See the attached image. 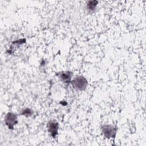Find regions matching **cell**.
I'll list each match as a JSON object with an SVG mask.
<instances>
[{"label":"cell","instance_id":"cell-1","mask_svg":"<svg viewBox=\"0 0 146 146\" xmlns=\"http://www.w3.org/2000/svg\"><path fill=\"white\" fill-rule=\"evenodd\" d=\"M71 83L74 88L79 91L85 90L88 85L87 80L82 75L76 76L74 79L71 82Z\"/></svg>","mask_w":146,"mask_h":146},{"label":"cell","instance_id":"cell-2","mask_svg":"<svg viewBox=\"0 0 146 146\" xmlns=\"http://www.w3.org/2000/svg\"><path fill=\"white\" fill-rule=\"evenodd\" d=\"M117 127L110 124H103L101 125V130L103 135L106 138H114L117 132Z\"/></svg>","mask_w":146,"mask_h":146},{"label":"cell","instance_id":"cell-3","mask_svg":"<svg viewBox=\"0 0 146 146\" xmlns=\"http://www.w3.org/2000/svg\"><path fill=\"white\" fill-rule=\"evenodd\" d=\"M4 121L9 129H13L14 125L18 123L17 115L13 112H8L5 116Z\"/></svg>","mask_w":146,"mask_h":146},{"label":"cell","instance_id":"cell-4","mask_svg":"<svg viewBox=\"0 0 146 146\" xmlns=\"http://www.w3.org/2000/svg\"><path fill=\"white\" fill-rule=\"evenodd\" d=\"M47 130L50 135L53 137L55 138L58 135L59 129V124L55 120H51L48 121L47 125Z\"/></svg>","mask_w":146,"mask_h":146},{"label":"cell","instance_id":"cell-5","mask_svg":"<svg viewBox=\"0 0 146 146\" xmlns=\"http://www.w3.org/2000/svg\"><path fill=\"white\" fill-rule=\"evenodd\" d=\"M56 75L64 83H71V82L72 73L69 71H60V72H57Z\"/></svg>","mask_w":146,"mask_h":146},{"label":"cell","instance_id":"cell-6","mask_svg":"<svg viewBox=\"0 0 146 146\" xmlns=\"http://www.w3.org/2000/svg\"><path fill=\"white\" fill-rule=\"evenodd\" d=\"M98 1H89L87 3L86 7L89 12H93L95 11V8L98 5Z\"/></svg>","mask_w":146,"mask_h":146},{"label":"cell","instance_id":"cell-7","mask_svg":"<svg viewBox=\"0 0 146 146\" xmlns=\"http://www.w3.org/2000/svg\"><path fill=\"white\" fill-rule=\"evenodd\" d=\"M20 114L21 115H24L26 117H29L33 115V111L31 109L29 108H25L24 109H22L21 112H20Z\"/></svg>","mask_w":146,"mask_h":146}]
</instances>
